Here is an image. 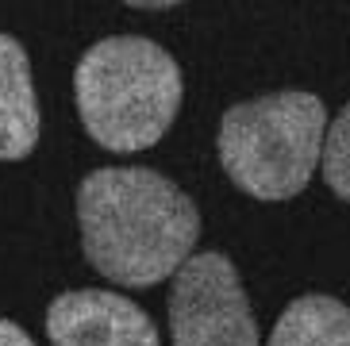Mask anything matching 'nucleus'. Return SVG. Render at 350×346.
Wrapping results in <instances>:
<instances>
[{"label":"nucleus","mask_w":350,"mask_h":346,"mask_svg":"<svg viewBox=\"0 0 350 346\" xmlns=\"http://www.w3.org/2000/svg\"><path fill=\"white\" fill-rule=\"evenodd\" d=\"M77 227L96 274L124 289H150L193 258L200 212L158 170L104 165L77 189Z\"/></svg>","instance_id":"obj_1"},{"label":"nucleus","mask_w":350,"mask_h":346,"mask_svg":"<svg viewBox=\"0 0 350 346\" xmlns=\"http://www.w3.org/2000/svg\"><path fill=\"white\" fill-rule=\"evenodd\" d=\"M77 112L89 139L104 150L139 154L177 120L185 85L174 54L139 35L93 42L73 73Z\"/></svg>","instance_id":"obj_2"},{"label":"nucleus","mask_w":350,"mask_h":346,"mask_svg":"<svg viewBox=\"0 0 350 346\" xmlns=\"http://www.w3.org/2000/svg\"><path fill=\"white\" fill-rule=\"evenodd\" d=\"M327 108L316 92L281 89L227 108L219 120V165L235 189L278 204L304 193L319 165Z\"/></svg>","instance_id":"obj_3"},{"label":"nucleus","mask_w":350,"mask_h":346,"mask_svg":"<svg viewBox=\"0 0 350 346\" xmlns=\"http://www.w3.org/2000/svg\"><path fill=\"white\" fill-rule=\"evenodd\" d=\"M174 346H258V323L235 262L219 250L193 254L170 289Z\"/></svg>","instance_id":"obj_4"},{"label":"nucleus","mask_w":350,"mask_h":346,"mask_svg":"<svg viewBox=\"0 0 350 346\" xmlns=\"http://www.w3.org/2000/svg\"><path fill=\"white\" fill-rule=\"evenodd\" d=\"M54 346H162L143 308L108 289H70L46 308Z\"/></svg>","instance_id":"obj_5"},{"label":"nucleus","mask_w":350,"mask_h":346,"mask_svg":"<svg viewBox=\"0 0 350 346\" xmlns=\"http://www.w3.org/2000/svg\"><path fill=\"white\" fill-rule=\"evenodd\" d=\"M39 143V101L31 62L12 35H0V162H20Z\"/></svg>","instance_id":"obj_6"},{"label":"nucleus","mask_w":350,"mask_h":346,"mask_svg":"<svg viewBox=\"0 0 350 346\" xmlns=\"http://www.w3.org/2000/svg\"><path fill=\"white\" fill-rule=\"evenodd\" d=\"M266 346H350V308L335 296H297L273 323Z\"/></svg>","instance_id":"obj_7"},{"label":"nucleus","mask_w":350,"mask_h":346,"mask_svg":"<svg viewBox=\"0 0 350 346\" xmlns=\"http://www.w3.org/2000/svg\"><path fill=\"white\" fill-rule=\"evenodd\" d=\"M319 162H323V181H327V189L339 200H350V104L331 120L327 135H323Z\"/></svg>","instance_id":"obj_8"},{"label":"nucleus","mask_w":350,"mask_h":346,"mask_svg":"<svg viewBox=\"0 0 350 346\" xmlns=\"http://www.w3.org/2000/svg\"><path fill=\"white\" fill-rule=\"evenodd\" d=\"M0 346H35V338L12 319H0Z\"/></svg>","instance_id":"obj_9"},{"label":"nucleus","mask_w":350,"mask_h":346,"mask_svg":"<svg viewBox=\"0 0 350 346\" xmlns=\"http://www.w3.org/2000/svg\"><path fill=\"white\" fill-rule=\"evenodd\" d=\"M131 8H143V12H165V8H174V0H131Z\"/></svg>","instance_id":"obj_10"}]
</instances>
